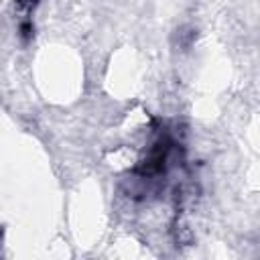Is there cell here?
Here are the masks:
<instances>
[{"mask_svg": "<svg viewBox=\"0 0 260 260\" xmlns=\"http://www.w3.org/2000/svg\"><path fill=\"white\" fill-rule=\"evenodd\" d=\"M18 2H22V4H28V6H32L37 0H18Z\"/></svg>", "mask_w": 260, "mask_h": 260, "instance_id": "cell-1", "label": "cell"}]
</instances>
